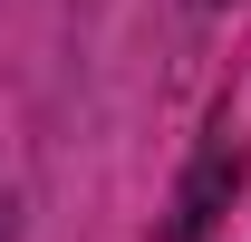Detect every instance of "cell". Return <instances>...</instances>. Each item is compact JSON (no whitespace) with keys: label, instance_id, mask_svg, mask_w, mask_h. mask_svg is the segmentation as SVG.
<instances>
[{"label":"cell","instance_id":"1","mask_svg":"<svg viewBox=\"0 0 251 242\" xmlns=\"http://www.w3.org/2000/svg\"><path fill=\"white\" fill-rule=\"evenodd\" d=\"M232 184H242V146L222 136V146H203V165H193L184 194H174V242H203V233H213V213H222Z\"/></svg>","mask_w":251,"mask_h":242},{"label":"cell","instance_id":"2","mask_svg":"<svg viewBox=\"0 0 251 242\" xmlns=\"http://www.w3.org/2000/svg\"><path fill=\"white\" fill-rule=\"evenodd\" d=\"M0 242H20V213H10V204H0Z\"/></svg>","mask_w":251,"mask_h":242},{"label":"cell","instance_id":"3","mask_svg":"<svg viewBox=\"0 0 251 242\" xmlns=\"http://www.w3.org/2000/svg\"><path fill=\"white\" fill-rule=\"evenodd\" d=\"M193 10H232V0H193Z\"/></svg>","mask_w":251,"mask_h":242}]
</instances>
